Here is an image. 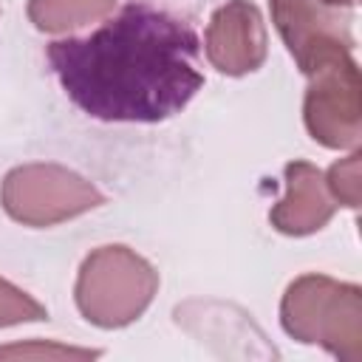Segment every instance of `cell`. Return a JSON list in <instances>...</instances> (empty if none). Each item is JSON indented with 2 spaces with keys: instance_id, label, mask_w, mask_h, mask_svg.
<instances>
[{
  "instance_id": "3957f363",
  "label": "cell",
  "mask_w": 362,
  "mask_h": 362,
  "mask_svg": "<svg viewBox=\"0 0 362 362\" xmlns=\"http://www.w3.org/2000/svg\"><path fill=\"white\" fill-rule=\"evenodd\" d=\"M3 204L17 221L42 226L102 204V195L76 173L54 164H31L8 173Z\"/></svg>"
},
{
  "instance_id": "5b68a950",
  "label": "cell",
  "mask_w": 362,
  "mask_h": 362,
  "mask_svg": "<svg viewBox=\"0 0 362 362\" xmlns=\"http://www.w3.org/2000/svg\"><path fill=\"white\" fill-rule=\"evenodd\" d=\"M286 178H288V198L280 201V206L272 212L274 226L288 235L320 229L334 209V204L322 189V175L314 167L297 161L286 167Z\"/></svg>"
},
{
  "instance_id": "9c48e42d",
  "label": "cell",
  "mask_w": 362,
  "mask_h": 362,
  "mask_svg": "<svg viewBox=\"0 0 362 362\" xmlns=\"http://www.w3.org/2000/svg\"><path fill=\"white\" fill-rule=\"evenodd\" d=\"M0 356H96V351H71V348H3Z\"/></svg>"
},
{
  "instance_id": "7a4b0ae2",
  "label": "cell",
  "mask_w": 362,
  "mask_h": 362,
  "mask_svg": "<svg viewBox=\"0 0 362 362\" xmlns=\"http://www.w3.org/2000/svg\"><path fill=\"white\" fill-rule=\"evenodd\" d=\"M156 291L153 269L124 246L93 252L79 274L76 300L88 320L99 325H124L141 314Z\"/></svg>"
},
{
  "instance_id": "52a82bcc",
  "label": "cell",
  "mask_w": 362,
  "mask_h": 362,
  "mask_svg": "<svg viewBox=\"0 0 362 362\" xmlns=\"http://www.w3.org/2000/svg\"><path fill=\"white\" fill-rule=\"evenodd\" d=\"M116 0H31V20L45 31H62L105 17Z\"/></svg>"
},
{
  "instance_id": "8992f818",
  "label": "cell",
  "mask_w": 362,
  "mask_h": 362,
  "mask_svg": "<svg viewBox=\"0 0 362 362\" xmlns=\"http://www.w3.org/2000/svg\"><path fill=\"white\" fill-rule=\"evenodd\" d=\"M272 11L277 20V28L283 34V40L288 42V51L300 59V54L314 45L322 37H339L337 31L328 28V20L314 0H272Z\"/></svg>"
},
{
  "instance_id": "277c9868",
  "label": "cell",
  "mask_w": 362,
  "mask_h": 362,
  "mask_svg": "<svg viewBox=\"0 0 362 362\" xmlns=\"http://www.w3.org/2000/svg\"><path fill=\"white\" fill-rule=\"evenodd\" d=\"M206 51L212 65L223 74H243L257 68L266 54V34L257 8L246 0L226 3L212 17Z\"/></svg>"
},
{
  "instance_id": "6da1fadb",
  "label": "cell",
  "mask_w": 362,
  "mask_h": 362,
  "mask_svg": "<svg viewBox=\"0 0 362 362\" xmlns=\"http://www.w3.org/2000/svg\"><path fill=\"white\" fill-rule=\"evenodd\" d=\"M195 57L198 34L147 3L124 6L88 37L48 45V62L65 93L107 122H158L178 113L204 85Z\"/></svg>"
},
{
  "instance_id": "30bf717a",
  "label": "cell",
  "mask_w": 362,
  "mask_h": 362,
  "mask_svg": "<svg viewBox=\"0 0 362 362\" xmlns=\"http://www.w3.org/2000/svg\"><path fill=\"white\" fill-rule=\"evenodd\" d=\"M325 3H354V0H325Z\"/></svg>"
},
{
  "instance_id": "ba28073f",
  "label": "cell",
  "mask_w": 362,
  "mask_h": 362,
  "mask_svg": "<svg viewBox=\"0 0 362 362\" xmlns=\"http://www.w3.org/2000/svg\"><path fill=\"white\" fill-rule=\"evenodd\" d=\"M45 311L34 300H28L23 291L0 280V325L20 322V320H42Z\"/></svg>"
}]
</instances>
